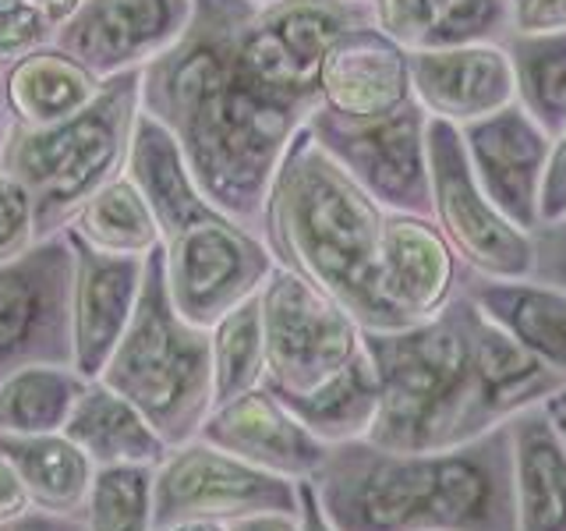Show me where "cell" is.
Returning <instances> with one entry per match:
<instances>
[{
    "mask_svg": "<svg viewBox=\"0 0 566 531\" xmlns=\"http://www.w3.org/2000/svg\"><path fill=\"white\" fill-rule=\"evenodd\" d=\"M248 4L191 0L188 29L142 67V96L146 114L174 135L202 199L262 238L276 167L312 111L244 64L238 29Z\"/></svg>",
    "mask_w": 566,
    "mask_h": 531,
    "instance_id": "cell-1",
    "label": "cell"
},
{
    "mask_svg": "<svg viewBox=\"0 0 566 531\" xmlns=\"http://www.w3.org/2000/svg\"><path fill=\"white\" fill-rule=\"evenodd\" d=\"M365 351L379 379L365 439L386 450L460 447L566 383L464 288L415 326L365 333Z\"/></svg>",
    "mask_w": 566,
    "mask_h": 531,
    "instance_id": "cell-2",
    "label": "cell"
},
{
    "mask_svg": "<svg viewBox=\"0 0 566 531\" xmlns=\"http://www.w3.org/2000/svg\"><path fill=\"white\" fill-rule=\"evenodd\" d=\"M308 482L333 531H513L506 425L447 450L336 442Z\"/></svg>",
    "mask_w": 566,
    "mask_h": 531,
    "instance_id": "cell-3",
    "label": "cell"
},
{
    "mask_svg": "<svg viewBox=\"0 0 566 531\" xmlns=\"http://www.w3.org/2000/svg\"><path fill=\"white\" fill-rule=\"evenodd\" d=\"M394 217L301 128L276 167L262 238L280 266L329 294L365 333H389L403 330L389 298Z\"/></svg>",
    "mask_w": 566,
    "mask_h": 531,
    "instance_id": "cell-4",
    "label": "cell"
},
{
    "mask_svg": "<svg viewBox=\"0 0 566 531\" xmlns=\"http://www.w3.org/2000/svg\"><path fill=\"white\" fill-rule=\"evenodd\" d=\"M128 177L156 217L167 294L185 323L212 330L262 291L276 266L270 244L202 199L174 135L149 114L135 117Z\"/></svg>",
    "mask_w": 566,
    "mask_h": 531,
    "instance_id": "cell-5",
    "label": "cell"
},
{
    "mask_svg": "<svg viewBox=\"0 0 566 531\" xmlns=\"http://www.w3.org/2000/svg\"><path fill=\"white\" fill-rule=\"evenodd\" d=\"M99 383L135 404L167 447L199 436L212 412L209 330L191 326L174 312L159 248L146 256L135 315L106 358Z\"/></svg>",
    "mask_w": 566,
    "mask_h": 531,
    "instance_id": "cell-6",
    "label": "cell"
},
{
    "mask_svg": "<svg viewBox=\"0 0 566 531\" xmlns=\"http://www.w3.org/2000/svg\"><path fill=\"white\" fill-rule=\"evenodd\" d=\"M142 71H117L114 82L99 88L96 100L75 117L29 128L14 124L0 146V174L14 177L32 195L35 241L61 235L75 209L99 191L120 167L135 128V82Z\"/></svg>",
    "mask_w": 566,
    "mask_h": 531,
    "instance_id": "cell-7",
    "label": "cell"
},
{
    "mask_svg": "<svg viewBox=\"0 0 566 531\" xmlns=\"http://www.w3.org/2000/svg\"><path fill=\"white\" fill-rule=\"evenodd\" d=\"M262 386L280 400L308 397L365 351V330L301 273L273 266L259 291Z\"/></svg>",
    "mask_w": 566,
    "mask_h": 531,
    "instance_id": "cell-8",
    "label": "cell"
},
{
    "mask_svg": "<svg viewBox=\"0 0 566 531\" xmlns=\"http://www.w3.org/2000/svg\"><path fill=\"white\" fill-rule=\"evenodd\" d=\"M429 195L432 223L447 238L453 256L478 280H531L535 273V238L510 223L474 181L457 124L429 117Z\"/></svg>",
    "mask_w": 566,
    "mask_h": 531,
    "instance_id": "cell-9",
    "label": "cell"
},
{
    "mask_svg": "<svg viewBox=\"0 0 566 531\" xmlns=\"http://www.w3.org/2000/svg\"><path fill=\"white\" fill-rule=\"evenodd\" d=\"M312 138L358 181L371 199L394 212H415L429 217V149H424V128L429 114L411 96L394 114L354 121L329 114L326 106L305 121Z\"/></svg>",
    "mask_w": 566,
    "mask_h": 531,
    "instance_id": "cell-10",
    "label": "cell"
},
{
    "mask_svg": "<svg viewBox=\"0 0 566 531\" xmlns=\"http://www.w3.org/2000/svg\"><path fill=\"white\" fill-rule=\"evenodd\" d=\"M255 513H297V482L188 439L153 468V528L185 518L241 521Z\"/></svg>",
    "mask_w": 566,
    "mask_h": 531,
    "instance_id": "cell-11",
    "label": "cell"
},
{
    "mask_svg": "<svg viewBox=\"0 0 566 531\" xmlns=\"http://www.w3.org/2000/svg\"><path fill=\"white\" fill-rule=\"evenodd\" d=\"M71 280L75 256L64 230L0 262V379L35 362L71 365Z\"/></svg>",
    "mask_w": 566,
    "mask_h": 531,
    "instance_id": "cell-12",
    "label": "cell"
},
{
    "mask_svg": "<svg viewBox=\"0 0 566 531\" xmlns=\"http://www.w3.org/2000/svg\"><path fill=\"white\" fill-rule=\"evenodd\" d=\"M468 164L489 202L527 235L538 230V202L553 138L524 114L521 103H510L489 117L460 124Z\"/></svg>",
    "mask_w": 566,
    "mask_h": 531,
    "instance_id": "cell-13",
    "label": "cell"
},
{
    "mask_svg": "<svg viewBox=\"0 0 566 531\" xmlns=\"http://www.w3.org/2000/svg\"><path fill=\"white\" fill-rule=\"evenodd\" d=\"M191 22V0H82L53 46L93 75H117L164 53Z\"/></svg>",
    "mask_w": 566,
    "mask_h": 531,
    "instance_id": "cell-14",
    "label": "cell"
},
{
    "mask_svg": "<svg viewBox=\"0 0 566 531\" xmlns=\"http://www.w3.org/2000/svg\"><path fill=\"white\" fill-rule=\"evenodd\" d=\"M71 256H75V280H71V368L85 379H99L106 358L128 330L146 259L106 256L85 244L75 230L64 227Z\"/></svg>",
    "mask_w": 566,
    "mask_h": 531,
    "instance_id": "cell-15",
    "label": "cell"
},
{
    "mask_svg": "<svg viewBox=\"0 0 566 531\" xmlns=\"http://www.w3.org/2000/svg\"><path fill=\"white\" fill-rule=\"evenodd\" d=\"M407 64H411V96L421 103V111L457 128L517 103L513 64L503 43L415 46L407 50Z\"/></svg>",
    "mask_w": 566,
    "mask_h": 531,
    "instance_id": "cell-16",
    "label": "cell"
},
{
    "mask_svg": "<svg viewBox=\"0 0 566 531\" xmlns=\"http://www.w3.org/2000/svg\"><path fill=\"white\" fill-rule=\"evenodd\" d=\"M199 439L248 460V465L262 471L294 478V482L315 478L329 450L265 386H255L234 400L212 407L199 429Z\"/></svg>",
    "mask_w": 566,
    "mask_h": 531,
    "instance_id": "cell-17",
    "label": "cell"
},
{
    "mask_svg": "<svg viewBox=\"0 0 566 531\" xmlns=\"http://www.w3.org/2000/svg\"><path fill=\"white\" fill-rule=\"evenodd\" d=\"M318 96L329 114L354 121L394 114L411 100L407 46L379 25L344 32L318 61Z\"/></svg>",
    "mask_w": 566,
    "mask_h": 531,
    "instance_id": "cell-18",
    "label": "cell"
},
{
    "mask_svg": "<svg viewBox=\"0 0 566 531\" xmlns=\"http://www.w3.org/2000/svg\"><path fill=\"white\" fill-rule=\"evenodd\" d=\"M513 531H566V447L542 404L506 421Z\"/></svg>",
    "mask_w": 566,
    "mask_h": 531,
    "instance_id": "cell-19",
    "label": "cell"
},
{
    "mask_svg": "<svg viewBox=\"0 0 566 531\" xmlns=\"http://www.w3.org/2000/svg\"><path fill=\"white\" fill-rule=\"evenodd\" d=\"M64 436L93 460V468H156L170 450L146 415L99 379L85 383Z\"/></svg>",
    "mask_w": 566,
    "mask_h": 531,
    "instance_id": "cell-20",
    "label": "cell"
},
{
    "mask_svg": "<svg viewBox=\"0 0 566 531\" xmlns=\"http://www.w3.org/2000/svg\"><path fill=\"white\" fill-rule=\"evenodd\" d=\"M464 291L495 323L566 379V291L542 280H478L468 277Z\"/></svg>",
    "mask_w": 566,
    "mask_h": 531,
    "instance_id": "cell-21",
    "label": "cell"
},
{
    "mask_svg": "<svg viewBox=\"0 0 566 531\" xmlns=\"http://www.w3.org/2000/svg\"><path fill=\"white\" fill-rule=\"evenodd\" d=\"M0 454L14 468L29 507L46 513H82L88 486H93V460H88L64 433L46 436H8L0 433Z\"/></svg>",
    "mask_w": 566,
    "mask_h": 531,
    "instance_id": "cell-22",
    "label": "cell"
},
{
    "mask_svg": "<svg viewBox=\"0 0 566 531\" xmlns=\"http://www.w3.org/2000/svg\"><path fill=\"white\" fill-rule=\"evenodd\" d=\"M99 93V79L64 50H35L18 61L8 75V100L18 124L50 128L75 117Z\"/></svg>",
    "mask_w": 566,
    "mask_h": 531,
    "instance_id": "cell-23",
    "label": "cell"
},
{
    "mask_svg": "<svg viewBox=\"0 0 566 531\" xmlns=\"http://www.w3.org/2000/svg\"><path fill=\"white\" fill-rule=\"evenodd\" d=\"M280 404L287 407L315 439H323L326 447L365 439L379 412V379H376V368H371L368 351H361L340 376H333L326 386H318L315 394L280 400Z\"/></svg>",
    "mask_w": 566,
    "mask_h": 531,
    "instance_id": "cell-24",
    "label": "cell"
},
{
    "mask_svg": "<svg viewBox=\"0 0 566 531\" xmlns=\"http://www.w3.org/2000/svg\"><path fill=\"white\" fill-rule=\"evenodd\" d=\"M85 376L71 365L35 362L8 372L0 379V433L8 436H46L64 433L71 407L82 397Z\"/></svg>",
    "mask_w": 566,
    "mask_h": 531,
    "instance_id": "cell-25",
    "label": "cell"
},
{
    "mask_svg": "<svg viewBox=\"0 0 566 531\" xmlns=\"http://www.w3.org/2000/svg\"><path fill=\"white\" fill-rule=\"evenodd\" d=\"M75 235L106 256H135L146 259L153 248H159V227L149 202L142 199L138 185L128 174L111 177L99 191L75 209L67 223Z\"/></svg>",
    "mask_w": 566,
    "mask_h": 531,
    "instance_id": "cell-26",
    "label": "cell"
},
{
    "mask_svg": "<svg viewBox=\"0 0 566 531\" xmlns=\"http://www.w3.org/2000/svg\"><path fill=\"white\" fill-rule=\"evenodd\" d=\"M503 46L513 64L517 103L548 138H556L566 128V29L510 35Z\"/></svg>",
    "mask_w": 566,
    "mask_h": 531,
    "instance_id": "cell-27",
    "label": "cell"
},
{
    "mask_svg": "<svg viewBox=\"0 0 566 531\" xmlns=\"http://www.w3.org/2000/svg\"><path fill=\"white\" fill-rule=\"evenodd\" d=\"M209 354H212V407L262 386L265 354H262L259 294L244 298L241 305L230 309L209 330Z\"/></svg>",
    "mask_w": 566,
    "mask_h": 531,
    "instance_id": "cell-28",
    "label": "cell"
},
{
    "mask_svg": "<svg viewBox=\"0 0 566 531\" xmlns=\"http://www.w3.org/2000/svg\"><path fill=\"white\" fill-rule=\"evenodd\" d=\"M82 521L85 531H153V468H96Z\"/></svg>",
    "mask_w": 566,
    "mask_h": 531,
    "instance_id": "cell-29",
    "label": "cell"
},
{
    "mask_svg": "<svg viewBox=\"0 0 566 531\" xmlns=\"http://www.w3.org/2000/svg\"><path fill=\"white\" fill-rule=\"evenodd\" d=\"M513 35V0H450L418 46L506 43ZM415 50V46H411Z\"/></svg>",
    "mask_w": 566,
    "mask_h": 531,
    "instance_id": "cell-30",
    "label": "cell"
},
{
    "mask_svg": "<svg viewBox=\"0 0 566 531\" xmlns=\"http://www.w3.org/2000/svg\"><path fill=\"white\" fill-rule=\"evenodd\" d=\"M50 40L53 25L43 11H35L25 0H0V67H14Z\"/></svg>",
    "mask_w": 566,
    "mask_h": 531,
    "instance_id": "cell-31",
    "label": "cell"
},
{
    "mask_svg": "<svg viewBox=\"0 0 566 531\" xmlns=\"http://www.w3.org/2000/svg\"><path fill=\"white\" fill-rule=\"evenodd\" d=\"M32 244H35L32 195L14 177L0 174V262L25 256Z\"/></svg>",
    "mask_w": 566,
    "mask_h": 531,
    "instance_id": "cell-32",
    "label": "cell"
},
{
    "mask_svg": "<svg viewBox=\"0 0 566 531\" xmlns=\"http://www.w3.org/2000/svg\"><path fill=\"white\" fill-rule=\"evenodd\" d=\"M450 0H376V25L400 46H418L421 35L442 14Z\"/></svg>",
    "mask_w": 566,
    "mask_h": 531,
    "instance_id": "cell-33",
    "label": "cell"
},
{
    "mask_svg": "<svg viewBox=\"0 0 566 531\" xmlns=\"http://www.w3.org/2000/svg\"><path fill=\"white\" fill-rule=\"evenodd\" d=\"M531 238H535V273H531V280L566 291V217L556 223H542Z\"/></svg>",
    "mask_w": 566,
    "mask_h": 531,
    "instance_id": "cell-34",
    "label": "cell"
},
{
    "mask_svg": "<svg viewBox=\"0 0 566 531\" xmlns=\"http://www.w3.org/2000/svg\"><path fill=\"white\" fill-rule=\"evenodd\" d=\"M563 217H566V128L553 138V149H548L542 202H538V220L542 223H556Z\"/></svg>",
    "mask_w": 566,
    "mask_h": 531,
    "instance_id": "cell-35",
    "label": "cell"
},
{
    "mask_svg": "<svg viewBox=\"0 0 566 531\" xmlns=\"http://www.w3.org/2000/svg\"><path fill=\"white\" fill-rule=\"evenodd\" d=\"M566 29V0H513V35Z\"/></svg>",
    "mask_w": 566,
    "mask_h": 531,
    "instance_id": "cell-36",
    "label": "cell"
},
{
    "mask_svg": "<svg viewBox=\"0 0 566 531\" xmlns=\"http://www.w3.org/2000/svg\"><path fill=\"white\" fill-rule=\"evenodd\" d=\"M0 531H85V521L82 513H46V510H35L29 507L25 513H18V518H8L0 521Z\"/></svg>",
    "mask_w": 566,
    "mask_h": 531,
    "instance_id": "cell-37",
    "label": "cell"
},
{
    "mask_svg": "<svg viewBox=\"0 0 566 531\" xmlns=\"http://www.w3.org/2000/svg\"><path fill=\"white\" fill-rule=\"evenodd\" d=\"M25 510H29V496L22 482H18L14 468L4 460V454H0V521L18 518V513H25Z\"/></svg>",
    "mask_w": 566,
    "mask_h": 531,
    "instance_id": "cell-38",
    "label": "cell"
},
{
    "mask_svg": "<svg viewBox=\"0 0 566 531\" xmlns=\"http://www.w3.org/2000/svg\"><path fill=\"white\" fill-rule=\"evenodd\" d=\"M297 531H333L323 507H318L312 482H297Z\"/></svg>",
    "mask_w": 566,
    "mask_h": 531,
    "instance_id": "cell-39",
    "label": "cell"
},
{
    "mask_svg": "<svg viewBox=\"0 0 566 531\" xmlns=\"http://www.w3.org/2000/svg\"><path fill=\"white\" fill-rule=\"evenodd\" d=\"M230 531H297V513H255L234 521Z\"/></svg>",
    "mask_w": 566,
    "mask_h": 531,
    "instance_id": "cell-40",
    "label": "cell"
},
{
    "mask_svg": "<svg viewBox=\"0 0 566 531\" xmlns=\"http://www.w3.org/2000/svg\"><path fill=\"white\" fill-rule=\"evenodd\" d=\"M542 412L548 415V421H553V429H556L559 442L566 447V383L556 386L553 394H548V397L542 400Z\"/></svg>",
    "mask_w": 566,
    "mask_h": 531,
    "instance_id": "cell-41",
    "label": "cell"
},
{
    "mask_svg": "<svg viewBox=\"0 0 566 531\" xmlns=\"http://www.w3.org/2000/svg\"><path fill=\"white\" fill-rule=\"evenodd\" d=\"M25 4H32L35 11H43L50 18V25H64L71 14H75V8L82 4V0H25Z\"/></svg>",
    "mask_w": 566,
    "mask_h": 531,
    "instance_id": "cell-42",
    "label": "cell"
},
{
    "mask_svg": "<svg viewBox=\"0 0 566 531\" xmlns=\"http://www.w3.org/2000/svg\"><path fill=\"white\" fill-rule=\"evenodd\" d=\"M234 521H217V518H185L170 524H156L153 531H230Z\"/></svg>",
    "mask_w": 566,
    "mask_h": 531,
    "instance_id": "cell-43",
    "label": "cell"
},
{
    "mask_svg": "<svg viewBox=\"0 0 566 531\" xmlns=\"http://www.w3.org/2000/svg\"><path fill=\"white\" fill-rule=\"evenodd\" d=\"M371 4H376V0H371Z\"/></svg>",
    "mask_w": 566,
    "mask_h": 531,
    "instance_id": "cell-44",
    "label": "cell"
}]
</instances>
